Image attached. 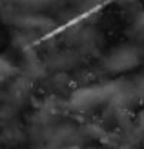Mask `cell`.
Returning a JSON list of instances; mask_svg holds the SVG:
<instances>
[{
    "label": "cell",
    "mask_w": 144,
    "mask_h": 149,
    "mask_svg": "<svg viewBox=\"0 0 144 149\" xmlns=\"http://www.w3.org/2000/svg\"><path fill=\"white\" fill-rule=\"evenodd\" d=\"M139 64V53L133 47H119L106 58V65L113 73H124Z\"/></svg>",
    "instance_id": "6da1fadb"
},
{
    "label": "cell",
    "mask_w": 144,
    "mask_h": 149,
    "mask_svg": "<svg viewBox=\"0 0 144 149\" xmlns=\"http://www.w3.org/2000/svg\"><path fill=\"white\" fill-rule=\"evenodd\" d=\"M110 86H98V87H88V89H80V91L73 96V102L79 107H91L98 100L106 98L111 91H108Z\"/></svg>",
    "instance_id": "7a4b0ae2"
}]
</instances>
